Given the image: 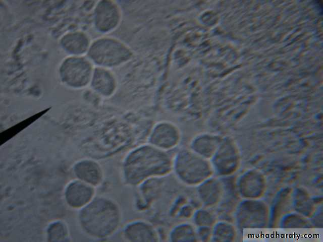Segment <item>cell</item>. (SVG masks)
Listing matches in <instances>:
<instances>
[{
    "label": "cell",
    "mask_w": 323,
    "mask_h": 242,
    "mask_svg": "<svg viewBox=\"0 0 323 242\" xmlns=\"http://www.w3.org/2000/svg\"><path fill=\"white\" fill-rule=\"evenodd\" d=\"M173 157L168 151L147 143L132 149L124 158L122 175L125 185L136 187L172 171Z\"/></svg>",
    "instance_id": "6da1fadb"
},
{
    "label": "cell",
    "mask_w": 323,
    "mask_h": 242,
    "mask_svg": "<svg viewBox=\"0 0 323 242\" xmlns=\"http://www.w3.org/2000/svg\"><path fill=\"white\" fill-rule=\"evenodd\" d=\"M122 218L119 205L105 198L93 199L82 208L79 216L84 230L89 235L98 238L108 236L116 231Z\"/></svg>",
    "instance_id": "7a4b0ae2"
},
{
    "label": "cell",
    "mask_w": 323,
    "mask_h": 242,
    "mask_svg": "<svg viewBox=\"0 0 323 242\" xmlns=\"http://www.w3.org/2000/svg\"><path fill=\"white\" fill-rule=\"evenodd\" d=\"M86 55L94 66L112 69L130 60L132 51L120 39L103 36L91 41Z\"/></svg>",
    "instance_id": "3957f363"
},
{
    "label": "cell",
    "mask_w": 323,
    "mask_h": 242,
    "mask_svg": "<svg viewBox=\"0 0 323 242\" xmlns=\"http://www.w3.org/2000/svg\"><path fill=\"white\" fill-rule=\"evenodd\" d=\"M211 163L190 148L181 149L173 157L172 171L182 183L196 186L203 182L212 171Z\"/></svg>",
    "instance_id": "277c9868"
},
{
    "label": "cell",
    "mask_w": 323,
    "mask_h": 242,
    "mask_svg": "<svg viewBox=\"0 0 323 242\" xmlns=\"http://www.w3.org/2000/svg\"><path fill=\"white\" fill-rule=\"evenodd\" d=\"M94 67L86 56H67L59 66L58 77L66 88L81 90L89 86Z\"/></svg>",
    "instance_id": "5b68a950"
},
{
    "label": "cell",
    "mask_w": 323,
    "mask_h": 242,
    "mask_svg": "<svg viewBox=\"0 0 323 242\" xmlns=\"http://www.w3.org/2000/svg\"><path fill=\"white\" fill-rule=\"evenodd\" d=\"M122 18L121 9L115 1H98L93 9V25L98 33L106 34L115 31L120 25Z\"/></svg>",
    "instance_id": "8992f818"
},
{
    "label": "cell",
    "mask_w": 323,
    "mask_h": 242,
    "mask_svg": "<svg viewBox=\"0 0 323 242\" xmlns=\"http://www.w3.org/2000/svg\"><path fill=\"white\" fill-rule=\"evenodd\" d=\"M181 140V132L178 127L168 120L156 123L152 128L147 142L152 146L165 151L175 148Z\"/></svg>",
    "instance_id": "52a82bcc"
},
{
    "label": "cell",
    "mask_w": 323,
    "mask_h": 242,
    "mask_svg": "<svg viewBox=\"0 0 323 242\" xmlns=\"http://www.w3.org/2000/svg\"><path fill=\"white\" fill-rule=\"evenodd\" d=\"M123 239L128 242H154L159 241L155 227L149 222L135 219L127 222L122 230Z\"/></svg>",
    "instance_id": "ba28073f"
},
{
    "label": "cell",
    "mask_w": 323,
    "mask_h": 242,
    "mask_svg": "<svg viewBox=\"0 0 323 242\" xmlns=\"http://www.w3.org/2000/svg\"><path fill=\"white\" fill-rule=\"evenodd\" d=\"M211 158L212 167L223 173H229L236 169L239 161L237 149L229 139L222 140Z\"/></svg>",
    "instance_id": "9c48e42d"
},
{
    "label": "cell",
    "mask_w": 323,
    "mask_h": 242,
    "mask_svg": "<svg viewBox=\"0 0 323 242\" xmlns=\"http://www.w3.org/2000/svg\"><path fill=\"white\" fill-rule=\"evenodd\" d=\"M89 86L100 96L110 98L118 88V80L112 69L95 66Z\"/></svg>",
    "instance_id": "30bf717a"
},
{
    "label": "cell",
    "mask_w": 323,
    "mask_h": 242,
    "mask_svg": "<svg viewBox=\"0 0 323 242\" xmlns=\"http://www.w3.org/2000/svg\"><path fill=\"white\" fill-rule=\"evenodd\" d=\"M91 41L86 33L81 30H72L61 36L59 44L67 56H84Z\"/></svg>",
    "instance_id": "8fae6325"
},
{
    "label": "cell",
    "mask_w": 323,
    "mask_h": 242,
    "mask_svg": "<svg viewBox=\"0 0 323 242\" xmlns=\"http://www.w3.org/2000/svg\"><path fill=\"white\" fill-rule=\"evenodd\" d=\"M73 170L78 180L93 187L99 184L103 178L101 166L91 159L79 160L74 165Z\"/></svg>",
    "instance_id": "7c38bea8"
},
{
    "label": "cell",
    "mask_w": 323,
    "mask_h": 242,
    "mask_svg": "<svg viewBox=\"0 0 323 242\" xmlns=\"http://www.w3.org/2000/svg\"><path fill=\"white\" fill-rule=\"evenodd\" d=\"M94 194L93 186L80 180H75L69 186L68 201L74 208H83L93 200Z\"/></svg>",
    "instance_id": "4fadbf2b"
},
{
    "label": "cell",
    "mask_w": 323,
    "mask_h": 242,
    "mask_svg": "<svg viewBox=\"0 0 323 242\" xmlns=\"http://www.w3.org/2000/svg\"><path fill=\"white\" fill-rule=\"evenodd\" d=\"M222 140L215 135L200 134L193 138L189 148L201 157L208 159L213 156Z\"/></svg>",
    "instance_id": "5bb4252c"
},
{
    "label": "cell",
    "mask_w": 323,
    "mask_h": 242,
    "mask_svg": "<svg viewBox=\"0 0 323 242\" xmlns=\"http://www.w3.org/2000/svg\"><path fill=\"white\" fill-rule=\"evenodd\" d=\"M195 232L192 225L181 223L174 227L169 234L171 241H187L195 240Z\"/></svg>",
    "instance_id": "9a60e30c"
}]
</instances>
